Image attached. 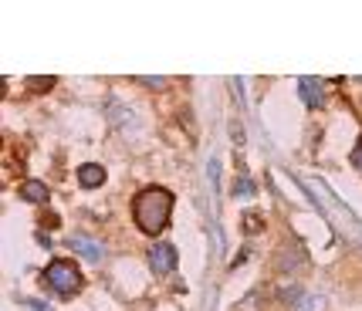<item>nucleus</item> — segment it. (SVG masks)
<instances>
[{
	"mask_svg": "<svg viewBox=\"0 0 362 311\" xmlns=\"http://www.w3.org/2000/svg\"><path fill=\"white\" fill-rule=\"evenodd\" d=\"M170 213H173V193L163 187H146L132 203V220L149 237H156L170 227Z\"/></svg>",
	"mask_w": 362,
	"mask_h": 311,
	"instance_id": "obj_1",
	"label": "nucleus"
},
{
	"mask_svg": "<svg viewBox=\"0 0 362 311\" xmlns=\"http://www.w3.org/2000/svg\"><path fill=\"white\" fill-rule=\"evenodd\" d=\"M45 284L62 298H71L81 291V271L75 261H51L45 267Z\"/></svg>",
	"mask_w": 362,
	"mask_h": 311,
	"instance_id": "obj_2",
	"label": "nucleus"
},
{
	"mask_svg": "<svg viewBox=\"0 0 362 311\" xmlns=\"http://www.w3.org/2000/svg\"><path fill=\"white\" fill-rule=\"evenodd\" d=\"M149 267H153V274H173L176 271L173 244H153V247H149Z\"/></svg>",
	"mask_w": 362,
	"mask_h": 311,
	"instance_id": "obj_3",
	"label": "nucleus"
},
{
	"mask_svg": "<svg viewBox=\"0 0 362 311\" xmlns=\"http://www.w3.org/2000/svg\"><path fill=\"white\" fill-rule=\"evenodd\" d=\"M298 95L308 109H322L325 105V85L318 78H298Z\"/></svg>",
	"mask_w": 362,
	"mask_h": 311,
	"instance_id": "obj_4",
	"label": "nucleus"
},
{
	"mask_svg": "<svg viewBox=\"0 0 362 311\" xmlns=\"http://www.w3.org/2000/svg\"><path fill=\"white\" fill-rule=\"evenodd\" d=\"M68 247L71 250H78L85 261H92V264H98L102 261V254H105V247L98 244V240H92V237H71L68 240Z\"/></svg>",
	"mask_w": 362,
	"mask_h": 311,
	"instance_id": "obj_5",
	"label": "nucleus"
},
{
	"mask_svg": "<svg viewBox=\"0 0 362 311\" xmlns=\"http://www.w3.org/2000/svg\"><path fill=\"white\" fill-rule=\"evenodd\" d=\"M78 183L85 189H98L102 183H105V170H102L98 163H85V166L78 170Z\"/></svg>",
	"mask_w": 362,
	"mask_h": 311,
	"instance_id": "obj_6",
	"label": "nucleus"
},
{
	"mask_svg": "<svg viewBox=\"0 0 362 311\" xmlns=\"http://www.w3.org/2000/svg\"><path fill=\"white\" fill-rule=\"evenodd\" d=\"M21 196H24V200H31V203H45L47 196H51V189H47L41 180H28V183L21 187Z\"/></svg>",
	"mask_w": 362,
	"mask_h": 311,
	"instance_id": "obj_7",
	"label": "nucleus"
},
{
	"mask_svg": "<svg viewBox=\"0 0 362 311\" xmlns=\"http://www.w3.org/2000/svg\"><path fill=\"white\" fill-rule=\"evenodd\" d=\"M28 85H31L34 92H45V88H54V78H28Z\"/></svg>",
	"mask_w": 362,
	"mask_h": 311,
	"instance_id": "obj_8",
	"label": "nucleus"
},
{
	"mask_svg": "<svg viewBox=\"0 0 362 311\" xmlns=\"http://www.w3.org/2000/svg\"><path fill=\"white\" fill-rule=\"evenodd\" d=\"M244 223H247V230H251V233H257V230H261V217H257V213H251V217L244 220Z\"/></svg>",
	"mask_w": 362,
	"mask_h": 311,
	"instance_id": "obj_9",
	"label": "nucleus"
},
{
	"mask_svg": "<svg viewBox=\"0 0 362 311\" xmlns=\"http://www.w3.org/2000/svg\"><path fill=\"white\" fill-rule=\"evenodd\" d=\"M352 166H356V170L362 172V142L356 146V149H352Z\"/></svg>",
	"mask_w": 362,
	"mask_h": 311,
	"instance_id": "obj_10",
	"label": "nucleus"
},
{
	"mask_svg": "<svg viewBox=\"0 0 362 311\" xmlns=\"http://www.w3.org/2000/svg\"><path fill=\"white\" fill-rule=\"evenodd\" d=\"M251 183H247V180H237V187H234V193H237V196H244V193H251Z\"/></svg>",
	"mask_w": 362,
	"mask_h": 311,
	"instance_id": "obj_11",
	"label": "nucleus"
}]
</instances>
